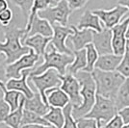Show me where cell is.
I'll use <instances>...</instances> for the list:
<instances>
[{"label":"cell","instance_id":"cell-31","mask_svg":"<svg viewBox=\"0 0 129 128\" xmlns=\"http://www.w3.org/2000/svg\"><path fill=\"white\" fill-rule=\"evenodd\" d=\"M117 71L123 75L125 78H129V40L126 41L125 52L122 56V60L117 69Z\"/></svg>","mask_w":129,"mask_h":128},{"label":"cell","instance_id":"cell-28","mask_svg":"<svg viewBox=\"0 0 129 128\" xmlns=\"http://www.w3.org/2000/svg\"><path fill=\"white\" fill-rule=\"evenodd\" d=\"M25 124H42V125H51L43 117L40 116L37 113L24 109L23 117H22L21 125Z\"/></svg>","mask_w":129,"mask_h":128},{"label":"cell","instance_id":"cell-27","mask_svg":"<svg viewBox=\"0 0 129 128\" xmlns=\"http://www.w3.org/2000/svg\"><path fill=\"white\" fill-rule=\"evenodd\" d=\"M49 6H51V0H34L32 10L30 12V15L28 16V19H27V22H26V27H25V29H26V35L27 33H28V31L30 30V27H31V24H32L34 16H37L40 11H43L44 9H46L47 7H49Z\"/></svg>","mask_w":129,"mask_h":128},{"label":"cell","instance_id":"cell-9","mask_svg":"<svg viewBox=\"0 0 129 128\" xmlns=\"http://www.w3.org/2000/svg\"><path fill=\"white\" fill-rule=\"evenodd\" d=\"M69 95L70 103L73 107L80 106L83 101L81 96L80 82L75 77V75L66 73L62 76V85L60 87Z\"/></svg>","mask_w":129,"mask_h":128},{"label":"cell","instance_id":"cell-19","mask_svg":"<svg viewBox=\"0 0 129 128\" xmlns=\"http://www.w3.org/2000/svg\"><path fill=\"white\" fill-rule=\"evenodd\" d=\"M47 103L49 106L57 107V108H64L69 103H70V97L60 87L49 89L45 92Z\"/></svg>","mask_w":129,"mask_h":128},{"label":"cell","instance_id":"cell-13","mask_svg":"<svg viewBox=\"0 0 129 128\" xmlns=\"http://www.w3.org/2000/svg\"><path fill=\"white\" fill-rule=\"evenodd\" d=\"M112 30L104 27L101 32H94L92 43L99 55L114 53L112 46Z\"/></svg>","mask_w":129,"mask_h":128},{"label":"cell","instance_id":"cell-14","mask_svg":"<svg viewBox=\"0 0 129 128\" xmlns=\"http://www.w3.org/2000/svg\"><path fill=\"white\" fill-rule=\"evenodd\" d=\"M72 28L73 33L69 37V41H70L72 46H73V50H81L84 49L89 43H92L93 40V35L94 32L93 30L91 29H78L74 25H70Z\"/></svg>","mask_w":129,"mask_h":128},{"label":"cell","instance_id":"cell-21","mask_svg":"<svg viewBox=\"0 0 129 128\" xmlns=\"http://www.w3.org/2000/svg\"><path fill=\"white\" fill-rule=\"evenodd\" d=\"M24 109H27V110L32 111L34 113H37L40 116L43 117L49 111L50 106L43 101L42 95L40 94L39 91H37V92L34 93L33 97H31V98H26L25 97V99H24Z\"/></svg>","mask_w":129,"mask_h":128},{"label":"cell","instance_id":"cell-38","mask_svg":"<svg viewBox=\"0 0 129 128\" xmlns=\"http://www.w3.org/2000/svg\"><path fill=\"white\" fill-rule=\"evenodd\" d=\"M6 68H7V64H6V59L3 57V54H0V81L3 82H7V77H6Z\"/></svg>","mask_w":129,"mask_h":128},{"label":"cell","instance_id":"cell-32","mask_svg":"<svg viewBox=\"0 0 129 128\" xmlns=\"http://www.w3.org/2000/svg\"><path fill=\"white\" fill-rule=\"evenodd\" d=\"M8 2H11L13 5L18 7L22 12L23 16L28 19V16L30 15L34 4V0H8Z\"/></svg>","mask_w":129,"mask_h":128},{"label":"cell","instance_id":"cell-23","mask_svg":"<svg viewBox=\"0 0 129 128\" xmlns=\"http://www.w3.org/2000/svg\"><path fill=\"white\" fill-rule=\"evenodd\" d=\"M74 60L67 69V73L75 75L77 72L84 70L87 66V53L86 49L73 50Z\"/></svg>","mask_w":129,"mask_h":128},{"label":"cell","instance_id":"cell-5","mask_svg":"<svg viewBox=\"0 0 129 128\" xmlns=\"http://www.w3.org/2000/svg\"><path fill=\"white\" fill-rule=\"evenodd\" d=\"M118 115V110L113 99L97 94L95 98V103L91 110L85 117L96 119L98 126L104 125L109 122L113 117Z\"/></svg>","mask_w":129,"mask_h":128},{"label":"cell","instance_id":"cell-42","mask_svg":"<svg viewBox=\"0 0 129 128\" xmlns=\"http://www.w3.org/2000/svg\"><path fill=\"white\" fill-rule=\"evenodd\" d=\"M118 4H119V5H121V6H124V7H126V8L129 10V0H118Z\"/></svg>","mask_w":129,"mask_h":128},{"label":"cell","instance_id":"cell-20","mask_svg":"<svg viewBox=\"0 0 129 128\" xmlns=\"http://www.w3.org/2000/svg\"><path fill=\"white\" fill-rule=\"evenodd\" d=\"M121 60L122 56L116 55L115 53L99 55L94 68L103 71H115L117 70Z\"/></svg>","mask_w":129,"mask_h":128},{"label":"cell","instance_id":"cell-37","mask_svg":"<svg viewBox=\"0 0 129 128\" xmlns=\"http://www.w3.org/2000/svg\"><path fill=\"white\" fill-rule=\"evenodd\" d=\"M89 1L90 0H68V3H69L70 10L73 12L82 9Z\"/></svg>","mask_w":129,"mask_h":128},{"label":"cell","instance_id":"cell-26","mask_svg":"<svg viewBox=\"0 0 129 128\" xmlns=\"http://www.w3.org/2000/svg\"><path fill=\"white\" fill-rule=\"evenodd\" d=\"M43 117L48 121L51 125L55 126L56 128H63L64 123V111L62 108H57V107H51L49 111Z\"/></svg>","mask_w":129,"mask_h":128},{"label":"cell","instance_id":"cell-2","mask_svg":"<svg viewBox=\"0 0 129 128\" xmlns=\"http://www.w3.org/2000/svg\"><path fill=\"white\" fill-rule=\"evenodd\" d=\"M75 77L80 82L81 96L83 101L80 106L73 107L72 116L75 119L84 117L91 110L96 98V84L91 72L81 70L75 74Z\"/></svg>","mask_w":129,"mask_h":128},{"label":"cell","instance_id":"cell-39","mask_svg":"<svg viewBox=\"0 0 129 128\" xmlns=\"http://www.w3.org/2000/svg\"><path fill=\"white\" fill-rule=\"evenodd\" d=\"M118 114L122 118V121H123L124 124L129 123V106L125 107V108L121 109V110H119L118 112Z\"/></svg>","mask_w":129,"mask_h":128},{"label":"cell","instance_id":"cell-29","mask_svg":"<svg viewBox=\"0 0 129 128\" xmlns=\"http://www.w3.org/2000/svg\"><path fill=\"white\" fill-rule=\"evenodd\" d=\"M86 53H87V66L85 68L84 71L88 72H92L93 70L95 69V63H96L97 59L99 57V54L97 52L96 48L94 47L93 43H89L86 47Z\"/></svg>","mask_w":129,"mask_h":128},{"label":"cell","instance_id":"cell-34","mask_svg":"<svg viewBox=\"0 0 129 128\" xmlns=\"http://www.w3.org/2000/svg\"><path fill=\"white\" fill-rule=\"evenodd\" d=\"M11 112L10 105L4 100V98H0V123H4Z\"/></svg>","mask_w":129,"mask_h":128},{"label":"cell","instance_id":"cell-7","mask_svg":"<svg viewBox=\"0 0 129 128\" xmlns=\"http://www.w3.org/2000/svg\"><path fill=\"white\" fill-rule=\"evenodd\" d=\"M72 11L70 10L68 0H62L54 6H49L46 9L38 13V16L48 20L51 25L60 24L68 26L69 18Z\"/></svg>","mask_w":129,"mask_h":128},{"label":"cell","instance_id":"cell-45","mask_svg":"<svg viewBox=\"0 0 129 128\" xmlns=\"http://www.w3.org/2000/svg\"><path fill=\"white\" fill-rule=\"evenodd\" d=\"M122 128H129V123H127V124H124Z\"/></svg>","mask_w":129,"mask_h":128},{"label":"cell","instance_id":"cell-8","mask_svg":"<svg viewBox=\"0 0 129 128\" xmlns=\"http://www.w3.org/2000/svg\"><path fill=\"white\" fill-rule=\"evenodd\" d=\"M40 56L33 49L30 48L29 52L16 60V62L7 65L6 68V77L7 79L11 78H20L21 72L25 70H31L40 60Z\"/></svg>","mask_w":129,"mask_h":128},{"label":"cell","instance_id":"cell-4","mask_svg":"<svg viewBox=\"0 0 129 128\" xmlns=\"http://www.w3.org/2000/svg\"><path fill=\"white\" fill-rule=\"evenodd\" d=\"M74 60V55L60 53L56 50L52 44L49 43V46L43 55V63L32 69L30 75H40L49 69H54L61 75L67 73V69Z\"/></svg>","mask_w":129,"mask_h":128},{"label":"cell","instance_id":"cell-40","mask_svg":"<svg viewBox=\"0 0 129 128\" xmlns=\"http://www.w3.org/2000/svg\"><path fill=\"white\" fill-rule=\"evenodd\" d=\"M20 128H56L53 125H42V124H25Z\"/></svg>","mask_w":129,"mask_h":128},{"label":"cell","instance_id":"cell-10","mask_svg":"<svg viewBox=\"0 0 129 128\" xmlns=\"http://www.w3.org/2000/svg\"><path fill=\"white\" fill-rule=\"evenodd\" d=\"M128 11L129 10L126 7L118 4L111 10L98 9V10H93L92 13L100 18L101 22L103 23V26L112 29L114 26H116L121 21L122 17L127 14Z\"/></svg>","mask_w":129,"mask_h":128},{"label":"cell","instance_id":"cell-22","mask_svg":"<svg viewBox=\"0 0 129 128\" xmlns=\"http://www.w3.org/2000/svg\"><path fill=\"white\" fill-rule=\"evenodd\" d=\"M0 90L3 92V98L11 107L12 112L15 111L18 108L20 104L22 94L20 91H16V90H9L6 87V82L0 81Z\"/></svg>","mask_w":129,"mask_h":128},{"label":"cell","instance_id":"cell-30","mask_svg":"<svg viewBox=\"0 0 129 128\" xmlns=\"http://www.w3.org/2000/svg\"><path fill=\"white\" fill-rule=\"evenodd\" d=\"M72 110L73 106L71 103H69L64 108H63L64 115V123L63 128H78L77 120L72 116Z\"/></svg>","mask_w":129,"mask_h":128},{"label":"cell","instance_id":"cell-11","mask_svg":"<svg viewBox=\"0 0 129 128\" xmlns=\"http://www.w3.org/2000/svg\"><path fill=\"white\" fill-rule=\"evenodd\" d=\"M52 26H53L54 34L52 39H51L50 44H52L54 47L56 48V50L60 53L73 56L74 55L73 50L70 49L66 43L69 37L73 33L72 28L70 26H63L60 24H54Z\"/></svg>","mask_w":129,"mask_h":128},{"label":"cell","instance_id":"cell-15","mask_svg":"<svg viewBox=\"0 0 129 128\" xmlns=\"http://www.w3.org/2000/svg\"><path fill=\"white\" fill-rule=\"evenodd\" d=\"M31 70H25L21 72L20 78H11L8 79L6 82V87L9 90H16L20 91L26 98H31L34 95V91L31 90V88L28 86V77L31 73Z\"/></svg>","mask_w":129,"mask_h":128},{"label":"cell","instance_id":"cell-1","mask_svg":"<svg viewBox=\"0 0 129 128\" xmlns=\"http://www.w3.org/2000/svg\"><path fill=\"white\" fill-rule=\"evenodd\" d=\"M5 42H0V54L5 56L6 64L10 65L29 52L30 48L22 44V39L26 35L25 28L16 25L3 27Z\"/></svg>","mask_w":129,"mask_h":128},{"label":"cell","instance_id":"cell-18","mask_svg":"<svg viewBox=\"0 0 129 128\" xmlns=\"http://www.w3.org/2000/svg\"><path fill=\"white\" fill-rule=\"evenodd\" d=\"M50 37H44L42 35H35L31 37H27L23 42V45H25L27 47L33 49L36 53L38 54L40 57H43L46 51V47L48 46V44L51 42Z\"/></svg>","mask_w":129,"mask_h":128},{"label":"cell","instance_id":"cell-33","mask_svg":"<svg viewBox=\"0 0 129 128\" xmlns=\"http://www.w3.org/2000/svg\"><path fill=\"white\" fill-rule=\"evenodd\" d=\"M77 120L78 128H98L96 119L91 118V117H80Z\"/></svg>","mask_w":129,"mask_h":128},{"label":"cell","instance_id":"cell-35","mask_svg":"<svg viewBox=\"0 0 129 128\" xmlns=\"http://www.w3.org/2000/svg\"><path fill=\"white\" fill-rule=\"evenodd\" d=\"M13 16H14V14L11 9L10 8L6 9L5 11H3L0 14V24L3 27L9 26L11 24Z\"/></svg>","mask_w":129,"mask_h":128},{"label":"cell","instance_id":"cell-44","mask_svg":"<svg viewBox=\"0 0 129 128\" xmlns=\"http://www.w3.org/2000/svg\"><path fill=\"white\" fill-rule=\"evenodd\" d=\"M125 36H126V39L129 40V26H128V28H127V31H126V35H125Z\"/></svg>","mask_w":129,"mask_h":128},{"label":"cell","instance_id":"cell-12","mask_svg":"<svg viewBox=\"0 0 129 128\" xmlns=\"http://www.w3.org/2000/svg\"><path fill=\"white\" fill-rule=\"evenodd\" d=\"M129 26V16L124 18L123 20L114 26L112 30L113 38H112V46L113 51L116 55L123 56L125 52V46H126V31Z\"/></svg>","mask_w":129,"mask_h":128},{"label":"cell","instance_id":"cell-25","mask_svg":"<svg viewBox=\"0 0 129 128\" xmlns=\"http://www.w3.org/2000/svg\"><path fill=\"white\" fill-rule=\"evenodd\" d=\"M114 101L118 112L125 107L129 106V78H126L123 84L118 89V93L115 97Z\"/></svg>","mask_w":129,"mask_h":128},{"label":"cell","instance_id":"cell-6","mask_svg":"<svg viewBox=\"0 0 129 128\" xmlns=\"http://www.w3.org/2000/svg\"><path fill=\"white\" fill-rule=\"evenodd\" d=\"M62 76L63 75L60 74L56 70L49 69L40 75H29L28 81L36 87V89L40 92V94L42 95L43 100L48 105L45 92L49 89L61 87Z\"/></svg>","mask_w":129,"mask_h":128},{"label":"cell","instance_id":"cell-3","mask_svg":"<svg viewBox=\"0 0 129 128\" xmlns=\"http://www.w3.org/2000/svg\"><path fill=\"white\" fill-rule=\"evenodd\" d=\"M96 84V93L115 100L118 89L123 84L125 77L117 70L103 71L94 69L91 72Z\"/></svg>","mask_w":129,"mask_h":128},{"label":"cell","instance_id":"cell-24","mask_svg":"<svg viewBox=\"0 0 129 128\" xmlns=\"http://www.w3.org/2000/svg\"><path fill=\"white\" fill-rule=\"evenodd\" d=\"M24 99L25 96L22 95L20 104L17 109L10 113V115L7 117L4 121L6 125L10 128H20L21 127L22 117H23V111H24Z\"/></svg>","mask_w":129,"mask_h":128},{"label":"cell","instance_id":"cell-41","mask_svg":"<svg viewBox=\"0 0 129 128\" xmlns=\"http://www.w3.org/2000/svg\"><path fill=\"white\" fill-rule=\"evenodd\" d=\"M9 3L8 0H0V14L3 11H5L6 9H8L9 7Z\"/></svg>","mask_w":129,"mask_h":128},{"label":"cell","instance_id":"cell-17","mask_svg":"<svg viewBox=\"0 0 129 128\" xmlns=\"http://www.w3.org/2000/svg\"><path fill=\"white\" fill-rule=\"evenodd\" d=\"M76 27L80 30L91 29L95 32H101L104 28V26L101 24L100 18L96 15H94L92 11H90V10H86L82 14Z\"/></svg>","mask_w":129,"mask_h":128},{"label":"cell","instance_id":"cell-16","mask_svg":"<svg viewBox=\"0 0 129 128\" xmlns=\"http://www.w3.org/2000/svg\"><path fill=\"white\" fill-rule=\"evenodd\" d=\"M54 30L53 26L49 23L48 20L42 18L37 15L34 16L33 18L32 24L30 27V30L28 31L27 35L23 38L22 42L26 39L27 37H31V36H35V35H42L44 37H53Z\"/></svg>","mask_w":129,"mask_h":128},{"label":"cell","instance_id":"cell-36","mask_svg":"<svg viewBox=\"0 0 129 128\" xmlns=\"http://www.w3.org/2000/svg\"><path fill=\"white\" fill-rule=\"evenodd\" d=\"M124 125L122 118L120 117L119 115H117L115 117H113L109 122L105 123L104 125L98 126V128H122Z\"/></svg>","mask_w":129,"mask_h":128},{"label":"cell","instance_id":"cell-43","mask_svg":"<svg viewBox=\"0 0 129 128\" xmlns=\"http://www.w3.org/2000/svg\"><path fill=\"white\" fill-rule=\"evenodd\" d=\"M60 1H62V0H51V6L56 5L57 3H59Z\"/></svg>","mask_w":129,"mask_h":128}]
</instances>
